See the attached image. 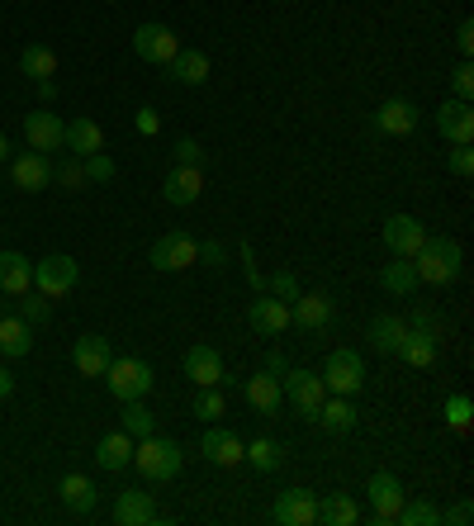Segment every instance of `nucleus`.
I'll list each match as a JSON object with an SVG mask.
<instances>
[{
	"mask_svg": "<svg viewBox=\"0 0 474 526\" xmlns=\"http://www.w3.org/2000/svg\"><path fill=\"white\" fill-rule=\"evenodd\" d=\"M408 261H413V271H418V280H427V285H451V280H456L460 275V266H465V252H460V242L456 237H422V247L413 256H408Z\"/></svg>",
	"mask_w": 474,
	"mask_h": 526,
	"instance_id": "f257e3e1",
	"label": "nucleus"
},
{
	"mask_svg": "<svg viewBox=\"0 0 474 526\" xmlns=\"http://www.w3.org/2000/svg\"><path fill=\"white\" fill-rule=\"evenodd\" d=\"M133 465H138V474L152 479V484H171L185 465V451H181V441L152 432V436H143V441H133Z\"/></svg>",
	"mask_w": 474,
	"mask_h": 526,
	"instance_id": "f03ea898",
	"label": "nucleus"
},
{
	"mask_svg": "<svg viewBox=\"0 0 474 526\" xmlns=\"http://www.w3.org/2000/svg\"><path fill=\"white\" fill-rule=\"evenodd\" d=\"M100 380L110 384V394L119 403H128V399H147L152 394V365L147 361H138V356H114L110 365H105V375Z\"/></svg>",
	"mask_w": 474,
	"mask_h": 526,
	"instance_id": "7ed1b4c3",
	"label": "nucleus"
},
{
	"mask_svg": "<svg viewBox=\"0 0 474 526\" xmlns=\"http://www.w3.org/2000/svg\"><path fill=\"white\" fill-rule=\"evenodd\" d=\"M323 389H328V394H342V399H356V394L365 389L361 351H351V346L328 351V361H323Z\"/></svg>",
	"mask_w": 474,
	"mask_h": 526,
	"instance_id": "20e7f679",
	"label": "nucleus"
},
{
	"mask_svg": "<svg viewBox=\"0 0 474 526\" xmlns=\"http://www.w3.org/2000/svg\"><path fill=\"white\" fill-rule=\"evenodd\" d=\"M280 389H285V399L294 403V413L304 422L318 418V408L328 399V389H323V375H313V370H285L280 375Z\"/></svg>",
	"mask_w": 474,
	"mask_h": 526,
	"instance_id": "39448f33",
	"label": "nucleus"
},
{
	"mask_svg": "<svg viewBox=\"0 0 474 526\" xmlns=\"http://www.w3.org/2000/svg\"><path fill=\"white\" fill-rule=\"evenodd\" d=\"M195 261H200V242L185 233H162L147 247V266H157V271H185Z\"/></svg>",
	"mask_w": 474,
	"mask_h": 526,
	"instance_id": "423d86ee",
	"label": "nucleus"
},
{
	"mask_svg": "<svg viewBox=\"0 0 474 526\" xmlns=\"http://www.w3.org/2000/svg\"><path fill=\"white\" fill-rule=\"evenodd\" d=\"M76 261L72 256H43L34 266V290L38 294H48V299H62V294H72L76 285Z\"/></svg>",
	"mask_w": 474,
	"mask_h": 526,
	"instance_id": "0eeeda50",
	"label": "nucleus"
},
{
	"mask_svg": "<svg viewBox=\"0 0 474 526\" xmlns=\"http://www.w3.org/2000/svg\"><path fill=\"white\" fill-rule=\"evenodd\" d=\"M133 53L143 57V62H157V67H166L171 57L181 53V38L171 34L166 24H138V34H133Z\"/></svg>",
	"mask_w": 474,
	"mask_h": 526,
	"instance_id": "6e6552de",
	"label": "nucleus"
},
{
	"mask_svg": "<svg viewBox=\"0 0 474 526\" xmlns=\"http://www.w3.org/2000/svg\"><path fill=\"white\" fill-rule=\"evenodd\" d=\"M271 522H280V526H313V522H318V493H313V489H285L280 498H275Z\"/></svg>",
	"mask_w": 474,
	"mask_h": 526,
	"instance_id": "1a4fd4ad",
	"label": "nucleus"
},
{
	"mask_svg": "<svg viewBox=\"0 0 474 526\" xmlns=\"http://www.w3.org/2000/svg\"><path fill=\"white\" fill-rule=\"evenodd\" d=\"M24 138H29L34 152H62L67 147V124L48 109H34V114H24Z\"/></svg>",
	"mask_w": 474,
	"mask_h": 526,
	"instance_id": "9d476101",
	"label": "nucleus"
},
{
	"mask_svg": "<svg viewBox=\"0 0 474 526\" xmlns=\"http://www.w3.org/2000/svg\"><path fill=\"white\" fill-rule=\"evenodd\" d=\"M437 133L446 143H474V105L470 100H441L437 109Z\"/></svg>",
	"mask_w": 474,
	"mask_h": 526,
	"instance_id": "9b49d317",
	"label": "nucleus"
},
{
	"mask_svg": "<svg viewBox=\"0 0 474 526\" xmlns=\"http://www.w3.org/2000/svg\"><path fill=\"white\" fill-rule=\"evenodd\" d=\"M403 498H408V493H403V484L389 470L370 474V512H375V522H380V526H389L394 517H399Z\"/></svg>",
	"mask_w": 474,
	"mask_h": 526,
	"instance_id": "f8f14e48",
	"label": "nucleus"
},
{
	"mask_svg": "<svg viewBox=\"0 0 474 526\" xmlns=\"http://www.w3.org/2000/svg\"><path fill=\"white\" fill-rule=\"evenodd\" d=\"M380 237H384V247H389L394 256H413L422 247L427 228H422L413 214H389L384 218V228H380Z\"/></svg>",
	"mask_w": 474,
	"mask_h": 526,
	"instance_id": "ddd939ff",
	"label": "nucleus"
},
{
	"mask_svg": "<svg viewBox=\"0 0 474 526\" xmlns=\"http://www.w3.org/2000/svg\"><path fill=\"white\" fill-rule=\"evenodd\" d=\"M247 323H252L261 337H280V332H290V304L275 299V294H256V304L247 309Z\"/></svg>",
	"mask_w": 474,
	"mask_h": 526,
	"instance_id": "4468645a",
	"label": "nucleus"
},
{
	"mask_svg": "<svg viewBox=\"0 0 474 526\" xmlns=\"http://www.w3.org/2000/svg\"><path fill=\"white\" fill-rule=\"evenodd\" d=\"M200 451H204V460L233 470V465H242V436H237L233 427H209V432L200 436Z\"/></svg>",
	"mask_w": 474,
	"mask_h": 526,
	"instance_id": "2eb2a0df",
	"label": "nucleus"
},
{
	"mask_svg": "<svg viewBox=\"0 0 474 526\" xmlns=\"http://www.w3.org/2000/svg\"><path fill=\"white\" fill-rule=\"evenodd\" d=\"M10 176H15L19 190H48L53 181V162H48V152H19L15 162H10Z\"/></svg>",
	"mask_w": 474,
	"mask_h": 526,
	"instance_id": "dca6fc26",
	"label": "nucleus"
},
{
	"mask_svg": "<svg viewBox=\"0 0 474 526\" xmlns=\"http://www.w3.org/2000/svg\"><path fill=\"white\" fill-rule=\"evenodd\" d=\"M72 361H76V370H81L86 380H100V375H105V365L114 361V351H110V342H105L100 332H86V337L76 342Z\"/></svg>",
	"mask_w": 474,
	"mask_h": 526,
	"instance_id": "f3484780",
	"label": "nucleus"
},
{
	"mask_svg": "<svg viewBox=\"0 0 474 526\" xmlns=\"http://www.w3.org/2000/svg\"><path fill=\"white\" fill-rule=\"evenodd\" d=\"M242 394H247V403H252L256 413H266V418H275L280 403H285V389H280V380H275L271 370H256L252 380L242 384Z\"/></svg>",
	"mask_w": 474,
	"mask_h": 526,
	"instance_id": "a211bd4d",
	"label": "nucleus"
},
{
	"mask_svg": "<svg viewBox=\"0 0 474 526\" xmlns=\"http://www.w3.org/2000/svg\"><path fill=\"white\" fill-rule=\"evenodd\" d=\"M290 323L304 332H323L332 323V299L328 294H299L290 304Z\"/></svg>",
	"mask_w": 474,
	"mask_h": 526,
	"instance_id": "6ab92c4d",
	"label": "nucleus"
},
{
	"mask_svg": "<svg viewBox=\"0 0 474 526\" xmlns=\"http://www.w3.org/2000/svg\"><path fill=\"white\" fill-rule=\"evenodd\" d=\"M114 522H119V526H147V522H157V503H152V493L124 489L119 498H114Z\"/></svg>",
	"mask_w": 474,
	"mask_h": 526,
	"instance_id": "aec40b11",
	"label": "nucleus"
},
{
	"mask_svg": "<svg viewBox=\"0 0 474 526\" xmlns=\"http://www.w3.org/2000/svg\"><path fill=\"white\" fill-rule=\"evenodd\" d=\"M200 190H204L200 166H171V171H166V181H162L166 204H195V200H200Z\"/></svg>",
	"mask_w": 474,
	"mask_h": 526,
	"instance_id": "412c9836",
	"label": "nucleus"
},
{
	"mask_svg": "<svg viewBox=\"0 0 474 526\" xmlns=\"http://www.w3.org/2000/svg\"><path fill=\"white\" fill-rule=\"evenodd\" d=\"M185 375L200 389H214V384H223V356L214 346H190L185 351Z\"/></svg>",
	"mask_w": 474,
	"mask_h": 526,
	"instance_id": "4be33fe9",
	"label": "nucleus"
},
{
	"mask_svg": "<svg viewBox=\"0 0 474 526\" xmlns=\"http://www.w3.org/2000/svg\"><path fill=\"white\" fill-rule=\"evenodd\" d=\"M437 332H422V327H408V332H403V342H399V356L408 365H413V370H432V365H437Z\"/></svg>",
	"mask_w": 474,
	"mask_h": 526,
	"instance_id": "5701e85b",
	"label": "nucleus"
},
{
	"mask_svg": "<svg viewBox=\"0 0 474 526\" xmlns=\"http://www.w3.org/2000/svg\"><path fill=\"white\" fill-rule=\"evenodd\" d=\"M375 128H380V133H394V138L413 133V128H418V105H413V100H384V105L375 109Z\"/></svg>",
	"mask_w": 474,
	"mask_h": 526,
	"instance_id": "b1692460",
	"label": "nucleus"
},
{
	"mask_svg": "<svg viewBox=\"0 0 474 526\" xmlns=\"http://www.w3.org/2000/svg\"><path fill=\"white\" fill-rule=\"evenodd\" d=\"M29 285H34V266H29V256L0 252V294L19 299V294H29Z\"/></svg>",
	"mask_w": 474,
	"mask_h": 526,
	"instance_id": "393cba45",
	"label": "nucleus"
},
{
	"mask_svg": "<svg viewBox=\"0 0 474 526\" xmlns=\"http://www.w3.org/2000/svg\"><path fill=\"white\" fill-rule=\"evenodd\" d=\"M95 465L100 470H128L133 465V436L119 427V432H105L100 446H95Z\"/></svg>",
	"mask_w": 474,
	"mask_h": 526,
	"instance_id": "a878e982",
	"label": "nucleus"
},
{
	"mask_svg": "<svg viewBox=\"0 0 474 526\" xmlns=\"http://www.w3.org/2000/svg\"><path fill=\"white\" fill-rule=\"evenodd\" d=\"M166 76L181 81V86H204V81H209V57H204L200 48H181V53L166 62Z\"/></svg>",
	"mask_w": 474,
	"mask_h": 526,
	"instance_id": "bb28decb",
	"label": "nucleus"
},
{
	"mask_svg": "<svg viewBox=\"0 0 474 526\" xmlns=\"http://www.w3.org/2000/svg\"><path fill=\"white\" fill-rule=\"evenodd\" d=\"M67 152H72V157L105 152V133H100V124H95V119H86V114H76L72 124H67Z\"/></svg>",
	"mask_w": 474,
	"mask_h": 526,
	"instance_id": "cd10ccee",
	"label": "nucleus"
},
{
	"mask_svg": "<svg viewBox=\"0 0 474 526\" xmlns=\"http://www.w3.org/2000/svg\"><path fill=\"white\" fill-rule=\"evenodd\" d=\"M403 332H408V323L394 318V313H375V318H370V346H375L380 356H399Z\"/></svg>",
	"mask_w": 474,
	"mask_h": 526,
	"instance_id": "c85d7f7f",
	"label": "nucleus"
},
{
	"mask_svg": "<svg viewBox=\"0 0 474 526\" xmlns=\"http://www.w3.org/2000/svg\"><path fill=\"white\" fill-rule=\"evenodd\" d=\"M57 493H62V503L72 512H95V503H100V493H95V484L86 479V474H62V484H57Z\"/></svg>",
	"mask_w": 474,
	"mask_h": 526,
	"instance_id": "c756f323",
	"label": "nucleus"
},
{
	"mask_svg": "<svg viewBox=\"0 0 474 526\" xmlns=\"http://www.w3.org/2000/svg\"><path fill=\"white\" fill-rule=\"evenodd\" d=\"M356 418H361V413L351 408V399H342V394H328V399H323V408H318V418H313V422H323L328 432L347 436L351 427H356Z\"/></svg>",
	"mask_w": 474,
	"mask_h": 526,
	"instance_id": "7c9ffc66",
	"label": "nucleus"
},
{
	"mask_svg": "<svg viewBox=\"0 0 474 526\" xmlns=\"http://www.w3.org/2000/svg\"><path fill=\"white\" fill-rule=\"evenodd\" d=\"M242 460H252L261 474H275L285 465V446L271 441V436H256V441H242Z\"/></svg>",
	"mask_w": 474,
	"mask_h": 526,
	"instance_id": "2f4dec72",
	"label": "nucleus"
},
{
	"mask_svg": "<svg viewBox=\"0 0 474 526\" xmlns=\"http://www.w3.org/2000/svg\"><path fill=\"white\" fill-rule=\"evenodd\" d=\"M380 285H384V294H399V299H408V294L418 290L422 280H418V271H413V261H408V256H394V266H384V271H380Z\"/></svg>",
	"mask_w": 474,
	"mask_h": 526,
	"instance_id": "473e14b6",
	"label": "nucleus"
},
{
	"mask_svg": "<svg viewBox=\"0 0 474 526\" xmlns=\"http://www.w3.org/2000/svg\"><path fill=\"white\" fill-rule=\"evenodd\" d=\"M29 346H34V332H29V323L24 318H0V356H29Z\"/></svg>",
	"mask_w": 474,
	"mask_h": 526,
	"instance_id": "72a5a7b5",
	"label": "nucleus"
},
{
	"mask_svg": "<svg viewBox=\"0 0 474 526\" xmlns=\"http://www.w3.org/2000/svg\"><path fill=\"white\" fill-rule=\"evenodd\" d=\"M19 72L29 76V81H48V76H57V53L43 48V43H29V48L19 53Z\"/></svg>",
	"mask_w": 474,
	"mask_h": 526,
	"instance_id": "f704fd0d",
	"label": "nucleus"
},
{
	"mask_svg": "<svg viewBox=\"0 0 474 526\" xmlns=\"http://www.w3.org/2000/svg\"><path fill=\"white\" fill-rule=\"evenodd\" d=\"M318 522H328V526H356V522H361V508L351 503L347 493H328V498H318Z\"/></svg>",
	"mask_w": 474,
	"mask_h": 526,
	"instance_id": "c9c22d12",
	"label": "nucleus"
},
{
	"mask_svg": "<svg viewBox=\"0 0 474 526\" xmlns=\"http://www.w3.org/2000/svg\"><path fill=\"white\" fill-rule=\"evenodd\" d=\"M119 418H124V432L133 436V441H143V436H152V432H157V418H152V413L143 408V399H128Z\"/></svg>",
	"mask_w": 474,
	"mask_h": 526,
	"instance_id": "e433bc0d",
	"label": "nucleus"
},
{
	"mask_svg": "<svg viewBox=\"0 0 474 526\" xmlns=\"http://www.w3.org/2000/svg\"><path fill=\"white\" fill-rule=\"evenodd\" d=\"M15 313L24 318V323L34 327V323H48L53 318V304H48V294H19V304H15Z\"/></svg>",
	"mask_w": 474,
	"mask_h": 526,
	"instance_id": "4c0bfd02",
	"label": "nucleus"
},
{
	"mask_svg": "<svg viewBox=\"0 0 474 526\" xmlns=\"http://www.w3.org/2000/svg\"><path fill=\"white\" fill-rule=\"evenodd\" d=\"M53 181L62 185V190H86V166H81V157H62V162L53 166Z\"/></svg>",
	"mask_w": 474,
	"mask_h": 526,
	"instance_id": "58836bf2",
	"label": "nucleus"
},
{
	"mask_svg": "<svg viewBox=\"0 0 474 526\" xmlns=\"http://www.w3.org/2000/svg\"><path fill=\"white\" fill-rule=\"evenodd\" d=\"M394 522H403V526H437L441 508H432V503H408V498H403V508H399Z\"/></svg>",
	"mask_w": 474,
	"mask_h": 526,
	"instance_id": "ea45409f",
	"label": "nucleus"
},
{
	"mask_svg": "<svg viewBox=\"0 0 474 526\" xmlns=\"http://www.w3.org/2000/svg\"><path fill=\"white\" fill-rule=\"evenodd\" d=\"M223 384H214V389H200L195 394V418H204V422H219L223 418Z\"/></svg>",
	"mask_w": 474,
	"mask_h": 526,
	"instance_id": "a19ab883",
	"label": "nucleus"
},
{
	"mask_svg": "<svg viewBox=\"0 0 474 526\" xmlns=\"http://www.w3.org/2000/svg\"><path fill=\"white\" fill-rule=\"evenodd\" d=\"M470 418H474L470 394H451V399H446V422H451V427L465 436V432H470Z\"/></svg>",
	"mask_w": 474,
	"mask_h": 526,
	"instance_id": "79ce46f5",
	"label": "nucleus"
},
{
	"mask_svg": "<svg viewBox=\"0 0 474 526\" xmlns=\"http://www.w3.org/2000/svg\"><path fill=\"white\" fill-rule=\"evenodd\" d=\"M266 285H271V294H275V299H285V304L299 299V280H294V271H275Z\"/></svg>",
	"mask_w": 474,
	"mask_h": 526,
	"instance_id": "37998d69",
	"label": "nucleus"
},
{
	"mask_svg": "<svg viewBox=\"0 0 474 526\" xmlns=\"http://www.w3.org/2000/svg\"><path fill=\"white\" fill-rule=\"evenodd\" d=\"M81 166H86V181H114V162L105 157V152H91V157H81Z\"/></svg>",
	"mask_w": 474,
	"mask_h": 526,
	"instance_id": "c03bdc74",
	"label": "nucleus"
},
{
	"mask_svg": "<svg viewBox=\"0 0 474 526\" xmlns=\"http://www.w3.org/2000/svg\"><path fill=\"white\" fill-rule=\"evenodd\" d=\"M451 91H456V100H474V67H470V57H465L456 72H451Z\"/></svg>",
	"mask_w": 474,
	"mask_h": 526,
	"instance_id": "a18cd8bd",
	"label": "nucleus"
},
{
	"mask_svg": "<svg viewBox=\"0 0 474 526\" xmlns=\"http://www.w3.org/2000/svg\"><path fill=\"white\" fill-rule=\"evenodd\" d=\"M451 171H456L460 181H470V176H474V152H470V143H460L456 152H451Z\"/></svg>",
	"mask_w": 474,
	"mask_h": 526,
	"instance_id": "49530a36",
	"label": "nucleus"
},
{
	"mask_svg": "<svg viewBox=\"0 0 474 526\" xmlns=\"http://www.w3.org/2000/svg\"><path fill=\"white\" fill-rule=\"evenodd\" d=\"M200 162H204V147L195 138H181L176 143V166H200Z\"/></svg>",
	"mask_w": 474,
	"mask_h": 526,
	"instance_id": "de8ad7c7",
	"label": "nucleus"
},
{
	"mask_svg": "<svg viewBox=\"0 0 474 526\" xmlns=\"http://www.w3.org/2000/svg\"><path fill=\"white\" fill-rule=\"evenodd\" d=\"M200 261L204 266H223V261H228V247H223L219 237H214V242H200Z\"/></svg>",
	"mask_w": 474,
	"mask_h": 526,
	"instance_id": "09e8293b",
	"label": "nucleus"
},
{
	"mask_svg": "<svg viewBox=\"0 0 474 526\" xmlns=\"http://www.w3.org/2000/svg\"><path fill=\"white\" fill-rule=\"evenodd\" d=\"M133 128H138L143 138H152V133L162 128V119H157V109H138V114H133Z\"/></svg>",
	"mask_w": 474,
	"mask_h": 526,
	"instance_id": "8fccbe9b",
	"label": "nucleus"
},
{
	"mask_svg": "<svg viewBox=\"0 0 474 526\" xmlns=\"http://www.w3.org/2000/svg\"><path fill=\"white\" fill-rule=\"evenodd\" d=\"M408 327H422V332H437L441 337V313H432V309H418L413 318H408Z\"/></svg>",
	"mask_w": 474,
	"mask_h": 526,
	"instance_id": "3c124183",
	"label": "nucleus"
},
{
	"mask_svg": "<svg viewBox=\"0 0 474 526\" xmlns=\"http://www.w3.org/2000/svg\"><path fill=\"white\" fill-rule=\"evenodd\" d=\"M470 517H474L470 503H456L451 512H441V522H456V526H470Z\"/></svg>",
	"mask_w": 474,
	"mask_h": 526,
	"instance_id": "603ef678",
	"label": "nucleus"
},
{
	"mask_svg": "<svg viewBox=\"0 0 474 526\" xmlns=\"http://www.w3.org/2000/svg\"><path fill=\"white\" fill-rule=\"evenodd\" d=\"M456 43H460V53H465V57L474 53V24H470V19H465V24H460V34H456Z\"/></svg>",
	"mask_w": 474,
	"mask_h": 526,
	"instance_id": "864d4df0",
	"label": "nucleus"
},
{
	"mask_svg": "<svg viewBox=\"0 0 474 526\" xmlns=\"http://www.w3.org/2000/svg\"><path fill=\"white\" fill-rule=\"evenodd\" d=\"M266 370H271L275 380H280V375H285L290 365H285V356H280V351H271V356H266Z\"/></svg>",
	"mask_w": 474,
	"mask_h": 526,
	"instance_id": "5fc2aeb1",
	"label": "nucleus"
},
{
	"mask_svg": "<svg viewBox=\"0 0 474 526\" xmlns=\"http://www.w3.org/2000/svg\"><path fill=\"white\" fill-rule=\"evenodd\" d=\"M10 394H15V375H10V370L0 365V403L10 399Z\"/></svg>",
	"mask_w": 474,
	"mask_h": 526,
	"instance_id": "6e6d98bb",
	"label": "nucleus"
},
{
	"mask_svg": "<svg viewBox=\"0 0 474 526\" xmlns=\"http://www.w3.org/2000/svg\"><path fill=\"white\" fill-rule=\"evenodd\" d=\"M5 157H10V143H5V133H0V162H5Z\"/></svg>",
	"mask_w": 474,
	"mask_h": 526,
	"instance_id": "4d7b16f0",
	"label": "nucleus"
}]
</instances>
